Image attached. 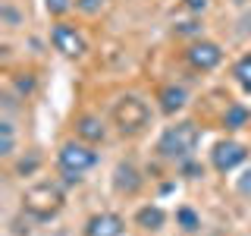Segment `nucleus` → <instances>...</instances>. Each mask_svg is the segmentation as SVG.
I'll return each mask as SVG.
<instances>
[{"label":"nucleus","mask_w":251,"mask_h":236,"mask_svg":"<svg viewBox=\"0 0 251 236\" xmlns=\"http://www.w3.org/2000/svg\"><path fill=\"white\" fill-rule=\"evenodd\" d=\"M75 139L88 142V145H98V142L107 139V126L98 114H82L75 117Z\"/></svg>","instance_id":"obj_10"},{"label":"nucleus","mask_w":251,"mask_h":236,"mask_svg":"<svg viewBox=\"0 0 251 236\" xmlns=\"http://www.w3.org/2000/svg\"><path fill=\"white\" fill-rule=\"evenodd\" d=\"M57 164H60L63 173H75V177H82V173H88L94 164H98V151H94V145H88V142L73 139V142H66V145H60Z\"/></svg>","instance_id":"obj_4"},{"label":"nucleus","mask_w":251,"mask_h":236,"mask_svg":"<svg viewBox=\"0 0 251 236\" xmlns=\"http://www.w3.org/2000/svg\"><path fill=\"white\" fill-rule=\"evenodd\" d=\"M185 60L192 69H198V73H210V69L220 66V60H223V47L217 41H192L185 47Z\"/></svg>","instance_id":"obj_5"},{"label":"nucleus","mask_w":251,"mask_h":236,"mask_svg":"<svg viewBox=\"0 0 251 236\" xmlns=\"http://www.w3.org/2000/svg\"><path fill=\"white\" fill-rule=\"evenodd\" d=\"M135 224L141 227V230H160V227L167 224V214H163L160 205H145V208H138Z\"/></svg>","instance_id":"obj_12"},{"label":"nucleus","mask_w":251,"mask_h":236,"mask_svg":"<svg viewBox=\"0 0 251 236\" xmlns=\"http://www.w3.org/2000/svg\"><path fill=\"white\" fill-rule=\"evenodd\" d=\"M176 224L182 227L185 233H198V230H201V217H198V211L188 208V205H182V208L176 211Z\"/></svg>","instance_id":"obj_14"},{"label":"nucleus","mask_w":251,"mask_h":236,"mask_svg":"<svg viewBox=\"0 0 251 236\" xmlns=\"http://www.w3.org/2000/svg\"><path fill=\"white\" fill-rule=\"evenodd\" d=\"M182 35H195V31H201V26H195V22H182Z\"/></svg>","instance_id":"obj_23"},{"label":"nucleus","mask_w":251,"mask_h":236,"mask_svg":"<svg viewBox=\"0 0 251 236\" xmlns=\"http://www.w3.org/2000/svg\"><path fill=\"white\" fill-rule=\"evenodd\" d=\"M151 123V107L135 94H126L113 104V126L120 129V136H141Z\"/></svg>","instance_id":"obj_3"},{"label":"nucleus","mask_w":251,"mask_h":236,"mask_svg":"<svg viewBox=\"0 0 251 236\" xmlns=\"http://www.w3.org/2000/svg\"><path fill=\"white\" fill-rule=\"evenodd\" d=\"M198 142H201V129H198V123L182 120V123L167 126V129H163V136L157 139V154L167 157V161L182 164V161H188V157L195 154Z\"/></svg>","instance_id":"obj_1"},{"label":"nucleus","mask_w":251,"mask_h":236,"mask_svg":"<svg viewBox=\"0 0 251 236\" xmlns=\"http://www.w3.org/2000/svg\"><path fill=\"white\" fill-rule=\"evenodd\" d=\"M210 6V0H185V10L188 13H204Z\"/></svg>","instance_id":"obj_21"},{"label":"nucleus","mask_w":251,"mask_h":236,"mask_svg":"<svg viewBox=\"0 0 251 236\" xmlns=\"http://www.w3.org/2000/svg\"><path fill=\"white\" fill-rule=\"evenodd\" d=\"M0 136H3V142H0V154L10 157L13 154V145H16V132H13V123L10 120L0 123Z\"/></svg>","instance_id":"obj_16"},{"label":"nucleus","mask_w":251,"mask_h":236,"mask_svg":"<svg viewBox=\"0 0 251 236\" xmlns=\"http://www.w3.org/2000/svg\"><path fill=\"white\" fill-rule=\"evenodd\" d=\"M50 44L57 47L63 57H82L85 54V38L75 31V26H69V22H57V26L50 29Z\"/></svg>","instance_id":"obj_7"},{"label":"nucleus","mask_w":251,"mask_h":236,"mask_svg":"<svg viewBox=\"0 0 251 236\" xmlns=\"http://www.w3.org/2000/svg\"><path fill=\"white\" fill-rule=\"evenodd\" d=\"M73 3L75 0H44V6H47L50 16H66L69 10H73Z\"/></svg>","instance_id":"obj_17"},{"label":"nucleus","mask_w":251,"mask_h":236,"mask_svg":"<svg viewBox=\"0 0 251 236\" xmlns=\"http://www.w3.org/2000/svg\"><path fill=\"white\" fill-rule=\"evenodd\" d=\"M141 186H145V177L138 173V167L132 161H120L113 167V189L120 195H138Z\"/></svg>","instance_id":"obj_8"},{"label":"nucleus","mask_w":251,"mask_h":236,"mask_svg":"<svg viewBox=\"0 0 251 236\" xmlns=\"http://www.w3.org/2000/svg\"><path fill=\"white\" fill-rule=\"evenodd\" d=\"M235 189H239V195H245V199H251V170H245L239 177V183H235Z\"/></svg>","instance_id":"obj_19"},{"label":"nucleus","mask_w":251,"mask_h":236,"mask_svg":"<svg viewBox=\"0 0 251 236\" xmlns=\"http://www.w3.org/2000/svg\"><path fill=\"white\" fill-rule=\"evenodd\" d=\"M123 233H126V220L113 211L91 214L88 224H85V236H123Z\"/></svg>","instance_id":"obj_9"},{"label":"nucleus","mask_w":251,"mask_h":236,"mask_svg":"<svg viewBox=\"0 0 251 236\" xmlns=\"http://www.w3.org/2000/svg\"><path fill=\"white\" fill-rule=\"evenodd\" d=\"M245 161H248V148L242 145V142H232V139L217 142L214 151H210V164H214V170H220V173H229Z\"/></svg>","instance_id":"obj_6"},{"label":"nucleus","mask_w":251,"mask_h":236,"mask_svg":"<svg viewBox=\"0 0 251 236\" xmlns=\"http://www.w3.org/2000/svg\"><path fill=\"white\" fill-rule=\"evenodd\" d=\"M104 3L107 0H75V10H82L85 16H94V13L104 10Z\"/></svg>","instance_id":"obj_18"},{"label":"nucleus","mask_w":251,"mask_h":236,"mask_svg":"<svg viewBox=\"0 0 251 236\" xmlns=\"http://www.w3.org/2000/svg\"><path fill=\"white\" fill-rule=\"evenodd\" d=\"M235 3H245V0H235Z\"/></svg>","instance_id":"obj_24"},{"label":"nucleus","mask_w":251,"mask_h":236,"mask_svg":"<svg viewBox=\"0 0 251 236\" xmlns=\"http://www.w3.org/2000/svg\"><path fill=\"white\" fill-rule=\"evenodd\" d=\"M232 76H235V82H239L242 88H245V91L251 94V54H245V57H239V60H235Z\"/></svg>","instance_id":"obj_15"},{"label":"nucleus","mask_w":251,"mask_h":236,"mask_svg":"<svg viewBox=\"0 0 251 236\" xmlns=\"http://www.w3.org/2000/svg\"><path fill=\"white\" fill-rule=\"evenodd\" d=\"M0 16L6 19V26H10V29H16V26H19V13H16L10 3H3V6H0Z\"/></svg>","instance_id":"obj_20"},{"label":"nucleus","mask_w":251,"mask_h":236,"mask_svg":"<svg viewBox=\"0 0 251 236\" xmlns=\"http://www.w3.org/2000/svg\"><path fill=\"white\" fill-rule=\"evenodd\" d=\"M16 88H19L22 94H28L31 88H35V79H31V73H25V79H16Z\"/></svg>","instance_id":"obj_22"},{"label":"nucleus","mask_w":251,"mask_h":236,"mask_svg":"<svg viewBox=\"0 0 251 236\" xmlns=\"http://www.w3.org/2000/svg\"><path fill=\"white\" fill-rule=\"evenodd\" d=\"M63 202H66V195H63V189L57 183H35V186H28L25 192H22V211L31 214L35 220L57 217Z\"/></svg>","instance_id":"obj_2"},{"label":"nucleus","mask_w":251,"mask_h":236,"mask_svg":"<svg viewBox=\"0 0 251 236\" xmlns=\"http://www.w3.org/2000/svg\"><path fill=\"white\" fill-rule=\"evenodd\" d=\"M248 120H251V114H248L245 104H229L226 114H223V126H226V129H242Z\"/></svg>","instance_id":"obj_13"},{"label":"nucleus","mask_w":251,"mask_h":236,"mask_svg":"<svg viewBox=\"0 0 251 236\" xmlns=\"http://www.w3.org/2000/svg\"><path fill=\"white\" fill-rule=\"evenodd\" d=\"M157 101H160V110H163V114L173 117V114H179V110L188 104V91L182 88V85H163L160 94H157Z\"/></svg>","instance_id":"obj_11"}]
</instances>
